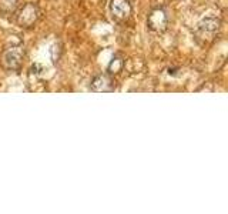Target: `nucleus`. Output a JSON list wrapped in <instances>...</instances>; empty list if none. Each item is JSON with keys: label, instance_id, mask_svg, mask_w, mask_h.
Masks as SVG:
<instances>
[{"label": "nucleus", "instance_id": "6", "mask_svg": "<svg viewBox=\"0 0 228 214\" xmlns=\"http://www.w3.org/2000/svg\"><path fill=\"white\" fill-rule=\"evenodd\" d=\"M22 57H23V51H22L19 47L10 49V50L6 51V54H4V64H6L9 69H17V67L20 66Z\"/></svg>", "mask_w": 228, "mask_h": 214}, {"label": "nucleus", "instance_id": "4", "mask_svg": "<svg viewBox=\"0 0 228 214\" xmlns=\"http://www.w3.org/2000/svg\"><path fill=\"white\" fill-rule=\"evenodd\" d=\"M91 90L101 93V91H114V86L111 83V79L106 74H100L97 77H94V80L91 82Z\"/></svg>", "mask_w": 228, "mask_h": 214}, {"label": "nucleus", "instance_id": "3", "mask_svg": "<svg viewBox=\"0 0 228 214\" xmlns=\"http://www.w3.org/2000/svg\"><path fill=\"white\" fill-rule=\"evenodd\" d=\"M110 9H111L113 16L117 19H125L131 13V6H130L128 0H111Z\"/></svg>", "mask_w": 228, "mask_h": 214}, {"label": "nucleus", "instance_id": "5", "mask_svg": "<svg viewBox=\"0 0 228 214\" xmlns=\"http://www.w3.org/2000/svg\"><path fill=\"white\" fill-rule=\"evenodd\" d=\"M220 27V20L214 16H207L198 23V30L204 34H214Z\"/></svg>", "mask_w": 228, "mask_h": 214}, {"label": "nucleus", "instance_id": "8", "mask_svg": "<svg viewBox=\"0 0 228 214\" xmlns=\"http://www.w3.org/2000/svg\"><path fill=\"white\" fill-rule=\"evenodd\" d=\"M121 69H123V60H121L120 57H113V60H111L110 64H109V72L115 74V73H118Z\"/></svg>", "mask_w": 228, "mask_h": 214}, {"label": "nucleus", "instance_id": "2", "mask_svg": "<svg viewBox=\"0 0 228 214\" xmlns=\"http://www.w3.org/2000/svg\"><path fill=\"white\" fill-rule=\"evenodd\" d=\"M36 19H37V9L32 3H27L17 16V22L22 26H30L36 22Z\"/></svg>", "mask_w": 228, "mask_h": 214}, {"label": "nucleus", "instance_id": "7", "mask_svg": "<svg viewBox=\"0 0 228 214\" xmlns=\"http://www.w3.org/2000/svg\"><path fill=\"white\" fill-rule=\"evenodd\" d=\"M19 0H0V10L4 13H10L14 11V9L17 7Z\"/></svg>", "mask_w": 228, "mask_h": 214}, {"label": "nucleus", "instance_id": "1", "mask_svg": "<svg viewBox=\"0 0 228 214\" xmlns=\"http://www.w3.org/2000/svg\"><path fill=\"white\" fill-rule=\"evenodd\" d=\"M167 23H168L167 14L161 9L152 10L151 13H150V16H148V20H147V26L152 32H163V30H165Z\"/></svg>", "mask_w": 228, "mask_h": 214}]
</instances>
